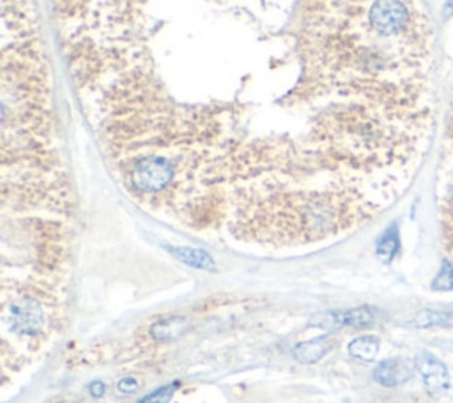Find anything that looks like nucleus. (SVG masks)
Wrapping results in <instances>:
<instances>
[{
  "label": "nucleus",
  "instance_id": "20e7f679",
  "mask_svg": "<svg viewBox=\"0 0 453 403\" xmlns=\"http://www.w3.org/2000/svg\"><path fill=\"white\" fill-rule=\"evenodd\" d=\"M377 320V312L370 306H358L351 309H340V312H332L326 315L324 324L333 327L351 326V327H365L370 326Z\"/></svg>",
  "mask_w": 453,
  "mask_h": 403
},
{
  "label": "nucleus",
  "instance_id": "ddd939ff",
  "mask_svg": "<svg viewBox=\"0 0 453 403\" xmlns=\"http://www.w3.org/2000/svg\"><path fill=\"white\" fill-rule=\"evenodd\" d=\"M117 391L121 394H133L139 391V382L133 377H124L117 382Z\"/></svg>",
  "mask_w": 453,
  "mask_h": 403
},
{
  "label": "nucleus",
  "instance_id": "f03ea898",
  "mask_svg": "<svg viewBox=\"0 0 453 403\" xmlns=\"http://www.w3.org/2000/svg\"><path fill=\"white\" fill-rule=\"evenodd\" d=\"M414 367L422 375L423 382H425L427 389L434 394L444 393L450 386V373L448 368L441 363L437 357H434L432 354L422 352L419 356H416Z\"/></svg>",
  "mask_w": 453,
  "mask_h": 403
},
{
  "label": "nucleus",
  "instance_id": "1a4fd4ad",
  "mask_svg": "<svg viewBox=\"0 0 453 403\" xmlns=\"http://www.w3.org/2000/svg\"><path fill=\"white\" fill-rule=\"evenodd\" d=\"M381 342L376 336H358L349 343V354L358 361H374L379 354Z\"/></svg>",
  "mask_w": 453,
  "mask_h": 403
},
{
  "label": "nucleus",
  "instance_id": "2eb2a0df",
  "mask_svg": "<svg viewBox=\"0 0 453 403\" xmlns=\"http://www.w3.org/2000/svg\"><path fill=\"white\" fill-rule=\"evenodd\" d=\"M209 184H211V177H207V181H206V191H209ZM206 196H207V193H206ZM204 201H206V199H204ZM204 201H202V205H200V209L199 211H202V207H204ZM209 207V199H207V205H206V209ZM207 211H209V209H207Z\"/></svg>",
  "mask_w": 453,
  "mask_h": 403
},
{
  "label": "nucleus",
  "instance_id": "0eeeda50",
  "mask_svg": "<svg viewBox=\"0 0 453 403\" xmlns=\"http://www.w3.org/2000/svg\"><path fill=\"white\" fill-rule=\"evenodd\" d=\"M407 326L418 329H430V327H453V312H437V309H423L416 313Z\"/></svg>",
  "mask_w": 453,
  "mask_h": 403
},
{
  "label": "nucleus",
  "instance_id": "9d476101",
  "mask_svg": "<svg viewBox=\"0 0 453 403\" xmlns=\"http://www.w3.org/2000/svg\"><path fill=\"white\" fill-rule=\"evenodd\" d=\"M400 248V241H399V230L397 227H392L388 229L379 239L377 242V257L382 260V262H392L393 257L397 255Z\"/></svg>",
  "mask_w": 453,
  "mask_h": 403
},
{
  "label": "nucleus",
  "instance_id": "4468645a",
  "mask_svg": "<svg viewBox=\"0 0 453 403\" xmlns=\"http://www.w3.org/2000/svg\"><path fill=\"white\" fill-rule=\"evenodd\" d=\"M89 393H91L94 398H101L103 394H105V384L96 380V382H92L91 386H89Z\"/></svg>",
  "mask_w": 453,
  "mask_h": 403
},
{
  "label": "nucleus",
  "instance_id": "9b49d317",
  "mask_svg": "<svg viewBox=\"0 0 453 403\" xmlns=\"http://www.w3.org/2000/svg\"><path fill=\"white\" fill-rule=\"evenodd\" d=\"M177 386H179L177 382L169 384V386H165V387H161V389H158V391H154V393H151L149 397H146L142 402H139V403H169L170 400H172L174 393H176V389H177Z\"/></svg>",
  "mask_w": 453,
  "mask_h": 403
},
{
  "label": "nucleus",
  "instance_id": "f257e3e1",
  "mask_svg": "<svg viewBox=\"0 0 453 403\" xmlns=\"http://www.w3.org/2000/svg\"><path fill=\"white\" fill-rule=\"evenodd\" d=\"M2 320L6 331L11 327L14 333L21 336H38L48 324L43 302L27 294L13 301V304H4Z\"/></svg>",
  "mask_w": 453,
  "mask_h": 403
},
{
  "label": "nucleus",
  "instance_id": "39448f33",
  "mask_svg": "<svg viewBox=\"0 0 453 403\" xmlns=\"http://www.w3.org/2000/svg\"><path fill=\"white\" fill-rule=\"evenodd\" d=\"M169 252L176 257L179 262L186 264L189 267L202 269V271H211L214 269V259L207 252L191 246H170Z\"/></svg>",
  "mask_w": 453,
  "mask_h": 403
},
{
  "label": "nucleus",
  "instance_id": "6e6552de",
  "mask_svg": "<svg viewBox=\"0 0 453 403\" xmlns=\"http://www.w3.org/2000/svg\"><path fill=\"white\" fill-rule=\"evenodd\" d=\"M188 322L184 317H170L156 322L151 327V334L156 342H172L186 331Z\"/></svg>",
  "mask_w": 453,
  "mask_h": 403
},
{
  "label": "nucleus",
  "instance_id": "423d86ee",
  "mask_svg": "<svg viewBox=\"0 0 453 403\" xmlns=\"http://www.w3.org/2000/svg\"><path fill=\"white\" fill-rule=\"evenodd\" d=\"M332 347V339L329 336H319V338L310 339V342H304L302 345H298L294 349V357L299 363L310 364L317 363L319 359L326 356V352Z\"/></svg>",
  "mask_w": 453,
  "mask_h": 403
},
{
  "label": "nucleus",
  "instance_id": "f8f14e48",
  "mask_svg": "<svg viewBox=\"0 0 453 403\" xmlns=\"http://www.w3.org/2000/svg\"><path fill=\"white\" fill-rule=\"evenodd\" d=\"M432 289L436 290H453V267L450 264H444L439 271L437 278L434 279Z\"/></svg>",
  "mask_w": 453,
  "mask_h": 403
},
{
  "label": "nucleus",
  "instance_id": "7ed1b4c3",
  "mask_svg": "<svg viewBox=\"0 0 453 403\" xmlns=\"http://www.w3.org/2000/svg\"><path fill=\"white\" fill-rule=\"evenodd\" d=\"M413 377V369L402 359L382 361L374 369V380L382 387H397L406 384Z\"/></svg>",
  "mask_w": 453,
  "mask_h": 403
}]
</instances>
